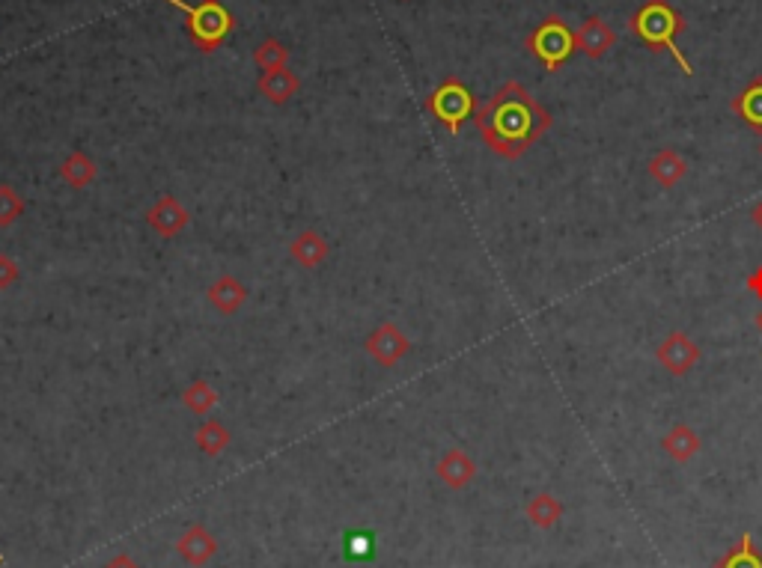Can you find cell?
Returning a JSON list of instances; mask_svg holds the SVG:
<instances>
[{
    "instance_id": "6da1fadb",
    "label": "cell",
    "mask_w": 762,
    "mask_h": 568,
    "mask_svg": "<svg viewBox=\"0 0 762 568\" xmlns=\"http://www.w3.org/2000/svg\"><path fill=\"white\" fill-rule=\"evenodd\" d=\"M474 125L483 143L504 161H518L551 125L548 114L518 81H507L483 108H477Z\"/></svg>"
},
{
    "instance_id": "7a4b0ae2",
    "label": "cell",
    "mask_w": 762,
    "mask_h": 568,
    "mask_svg": "<svg viewBox=\"0 0 762 568\" xmlns=\"http://www.w3.org/2000/svg\"><path fill=\"white\" fill-rule=\"evenodd\" d=\"M629 27H632V33H635L637 39H640L649 51H667V54L676 60V66L682 69L685 78L694 75L691 60L682 54V48H679V42H676L679 33L685 30V18H682L667 0H646L635 15H632Z\"/></svg>"
},
{
    "instance_id": "3957f363",
    "label": "cell",
    "mask_w": 762,
    "mask_h": 568,
    "mask_svg": "<svg viewBox=\"0 0 762 568\" xmlns=\"http://www.w3.org/2000/svg\"><path fill=\"white\" fill-rule=\"evenodd\" d=\"M173 9L185 12L188 18V36L191 42L203 51V54H212L236 27V18L233 12L218 3V0H203V3H188V0H167Z\"/></svg>"
},
{
    "instance_id": "277c9868",
    "label": "cell",
    "mask_w": 762,
    "mask_h": 568,
    "mask_svg": "<svg viewBox=\"0 0 762 568\" xmlns=\"http://www.w3.org/2000/svg\"><path fill=\"white\" fill-rule=\"evenodd\" d=\"M524 48L548 69V72H557L575 51V33L572 27L560 18V15H548L542 24H536L530 30V36L524 39Z\"/></svg>"
},
{
    "instance_id": "5b68a950",
    "label": "cell",
    "mask_w": 762,
    "mask_h": 568,
    "mask_svg": "<svg viewBox=\"0 0 762 568\" xmlns=\"http://www.w3.org/2000/svg\"><path fill=\"white\" fill-rule=\"evenodd\" d=\"M426 111L435 116L450 134H459L462 125L477 114V99L468 84H462L459 78H447L426 99Z\"/></svg>"
},
{
    "instance_id": "8992f818",
    "label": "cell",
    "mask_w": 762,
    "mask_h": 568,
    "mask_svg": "<svg viewBox=\"0 0 762 568\" xmlns=\"http://www.w3.org/2000/svg\"><path fill=\"white\" fill-rule=\"evenodd\" d=\"M700 357H703V351H700V345L691 340L685 331H673V334H667L661 345L655 348V360H658V366L664 369V372H670L673 378H685L697 363H700Z\"/></svg>"
},
{
    "instance_id": "52a82bcc",
    "label": "cell",
    "mask_w": 762,
    "mask_h": 568,
    "mask_svg": "<svg viewBox=\"0 0 762 568\" xmlns=\"http://www.w3.org/2000/svg\"><path fill=\"white\" fill-rule=\"evenodd\" d=\"M408 351H411V342H408V337H405L393 322L379 325V328L370 334V340H367V354H370L379 366H384V369H393Z\"/></svg>"
},
{
    "instance_id": "ba28073f",
    "label": "cell",
    "mask_w": 762,
    "mask_h": 568,
    "mask_svg": "<svg viewBox=\"0 0 762 568\" xmlns=\"http://www.w3.org/2000/svg\"><path fill=\"white\" fill-rule=\"evenodd\" d=\"M146 224L155 229L161 238H176L182 229L191 224V215H188V209H185L176 197L164 194V197H158L155 206L146 212Z\"/></svg>"
},
{
    "instance_id": "9c48e42d",
    "label": "cell",
    "mask_w": 762,
    "mask_h": 568,
    "mask_svg": "<svg viewBox=\"0 0 762 568\" xmlns=\"http://www.w3.org/2000/svg\"><path fill=\"white\" fill-rule=\"evenodd\" d=\"M176 554H179L188 566H206V563L218 554V539H215L203 524H191V527L179 536Z\"/></svg>"
},
{
    "instance_id": "30bf717a",
    "label": "cell",
    "mask_w": 762,
    "mask_h": 568,
    "mask_svg": "<svg viewBox=\"0 0 762 568\" xmlns=\"http://www.w3.org/2000/svg\"><path fill=\"white\" fill-rule=\"evenodd\" d=\"M614 42H617V33H614V30L608 27V21L599 18V15L587 18V21L575 30V45H578V51H584L590 60H602V57L614 48Z\"/></svg>"
},
{
    "instance_id": "8fae6325",
    "label": "cell",
    "mask_w": 762,
    "mask_h": 568,
    "mask_svg": "<svg viewBox=\"0 0 762 568\" xmlns=\"http://www.w3.org/2000/svg\"><path fill=\"white\" fill-rule=\"evenodd\" d=\"M435 473H438V479H441L447 488L462 491V488H468V485L477 479V461L465 453V450H447V453L441 455Z\"/></svg>"
},
{
    "instance_id": "7c38bea8",
    "label": "cell",
    "mask_w": 762,
    "mask_h": 568,
    "mask_svg": "<svg viewBox=\"0 0 762 568\" xmlns=\"http://www.w3.org/2000/svg\"><path fill=\"white\" fill-rule=\"evenodd\" d=\"M646 170H649V176H652V182H655L658 188L670 191V188H676V185L688 176V161H685L676 149H658V152L649 158Z\"/></svg>"
},
{
    "instance_id": "4fadbf2b",
    "label": "cell",
    "mask_w": 762,
    "mask_h": 568,
    "mask_svg": "<svg viewBox=\"0 0 762 568\" xmlns=\"http://www.w3.org/2000/svg\"><path fill=\"white\" fill-rule=\"evenodd\" d=\"M206 298H209V304H212L218 313L233 316V313H239V310H242V304L248 301V289H245V283H242L239 277L224 274V277H218V280L209 286Z\"/></svg>"
},
{
    "instance_id": "5bb4252c",
    "label": "cell",
    "mask_w": 762,
    "mask_h": 568,
    "mask_svg": "<svg viewBox=\"0 0 762 568\" xmlns=\"http://www.w3.org/2000/svg\"><path fill=\"white\" fill-rule=\"evenodd\" d=\"M328 253H331V247H328L325 235L316 232V229H304V232H301L298 238H292V244H289V256H292V262H298L301 268H319V265L328 259Z\"/></svg>"
},
{
    "instance_id": "9a60e30c",
    "label": "cell",
    "mask_w": 762,
    "mask_h": 568,
    "mask_svg": "<svg viewBox=\"0 0 762 568\" xmlns=\"http://www.w3.org/2000/svg\"><path fill=\"white\" fill-rule=\"evenodd\" d=\"M661 450L667 453V458H673L676 464H685V461H691L694 455L703 450V441H700V435H697L691 426L676 423V426L661 438Z\"/></svg>"
},
{
    "instance_id": "2e32d148",
    "label": "cell",
    "mask_w": 762,
    "mask_h": 568,
    "mask_svg": "<svg viewBox=\"0 0 762 568\" xmlns=\"http://www.w3.org/2000/svg\"><path fill=\"white\" fill-rule=\"evenodd\" d=\"M256 87H259V93H262L271 105H286V102L298 93L301 81H298L295 72L277 69V72H262V78H259Z\"/></svg>"
},
{
    "instance_id": "e0dca14e",
    "label": "cell",
    "mask_w": 762,
    "mask_h": 568,
    "mask_svg": "<svg viewBox=\"0 0 762 568\" xmlns=\"http://www.w3.org/2000/svg\"><path fill=\"white\" fill-rule=\"evenodd\" d=\"M733 114L739 116L751 131L762 134V75H757V78L733 99Z\"/></svg>"
},
{
    "instance_id": "ac0fdd59",
    "label": "cell",
    "mask_w": 762,
    "mask_h": 568,
    "mask_svg": "<svg viewBox=\"0 0 762 568\" xmlns=\"http://www.w3.org/2000/svg\"><path fill=\"white\" fill-rule=\"evenodd\" d=\"M96 173H99V167H96V161H93L87 152H69L66 161L60 164L63 182H66L69 188H75V191L93 185V182H96Z\"/></svg>"
},
{
    "instance_id": "d6986e66",
    "label": "cell",
    "mask_w": 762,
    "mask_h": 568,
    "mask_svg": "<svg viewBox=\"0 0 762 568\" xmlns=\"http://www.w3.org/2000/svg\"><path fill=\"white\" fill-rule=\"evenodd\" d=\"M524 515H527V521H530L533 527L551 530V527L563 518V503H560L554 494L542 491V494H536V497L524 506Z\"/></svg>"
},
{
    "instance_id": "ffe728a7",
    "label": "cell",
    "mask_w": 762,
    "mask_h": 568,
    "mask_svg": "<svg viewBox=\"0 0 762 568\" xmlns=\"http://www.w3.org/2000/svg\"><path fill=\"white\" fill-rule=\"evenodd\" d=\"M712 568H762V551L754 545L751 533H742V539L718 560Z\"/></svg>"
},
{
    "instance_id": "44dd1931",
    "label": "cell",
    "mask_w": 762,
    "mask_h": 568,
    "mask_svg": "<svg viewBox=\"0 0 762 568\" xmlns=\"http://www.w3.org/2000/svg\"><path fill=\"white\" fill-rule=\"evenodd\" d=\"M230 441H233L230 429H224V423H218V420H203V426L194 432V444L209 458H218L230 447Z\"/></svg>"
},
{
    "instance_id": "7402d4cb",
    "label": "cell",
    "mask_w": 762,
    "mask_h": 568,
    "mask_svg": "<svg viewBox=\"0 0 762 568\" xmlns=\"http://www.w3.org/2000/svg\"><path fill=\"white\" fill-rule=\"evenodd\" d=\"M182 402H185V408H188L191 414L206 417V414L218 405V393H215V387H212L209 381L200 378V381H191V384L185 387Z\"/></svg>"
},
{
    "instance_id": "603a6c76",
    "label": "cell",
    "mask_w": 762,
    "mask_h": 568,
    "mask_svg": "<svg viewBox=\"0 0 762 568\" xmlns=\"http://www.w3.org/2000/svg\"><path fill=\"white\" fill-rule=\"evenodd\" d=\"M254 63L262 72L286 69V63H289V48H286L280 39H265V42H259V48L254 51Z\"/></svg>"
},
{
    "instance_id": "cb8c5ba5",
    "label": "cell",
    "mask_w": 762,
    "mask_h": 568,
    "mask_svg": "<svg viewBox=\"0 0 762 568\" xmlns=\"http://www.w3.org/2000/svg\"><path fill=\"white\" fill-rule=\"evenodd\" d=\"M24 200L12 185H0V227H12L24 215Z\"/></svg>"
},
{
    "instance_id": "d4e9b609",
    "label": "cell",
    "mask_w": 762,
    "mask_h": 568,
    "mask_svg": "<svg viewBox=\"0 0 762 568\" xmlns=\"http://www.w3.org/2000/svg\"><path fill=\"white\" fill-rule=\"evenodd\" d=\"M346 557L352 560H367L373 557V536L370 533H352L346 539Z\"/></svg>"
},
{
    "instance_id": "484cf974",
    "label": "cell",
    "mask_w": 762,
    "mask_h": 568,
    "mask_svg": "<svg viewBox=\"0 0 762 568\" xmlns=\"http://www.w3.org/2000/svg\"><path fill=\"white\" fill-rule=\"evenodd\" d=\"M18 277H21L18 262L12 256H6V253H0V289H9Z\"/></svg>"
},
{
    "instance_id": "4316f807",
    "label": "cell",
    "mask_w": 762,
    "mask_h": 568,
    "mask_svg": "<svg viewBox=\"0 0 762 568\" xmlns=\"http://www.w3.org/2000/svg\"><path fill=\"white\" fill-rule=\"evenodd\" d=\"M745 286H748V292H751L754 298H760V301H762V265H760V268H754V271L748 274Z\"/></svg>"
},
{
    "instance_id": "83f0119b",
    "label": "cell",
    "mask_w": 762,
    "mask_h": 568,
    "mask_svg": "<svg viewBox=\"0 0 762 568\" xmlns=\"http://www.w3.org/2000/svg\"><path fill=\"white\" fill-rule=\"evenodd\" d=\"M105 568H140V566H137L128 554H117L114 560H108V566Z\"/></svg>"
},
{
    "instance_id": "f1b7e54d",
    "label": "cell",
    "mask_w": 762,
    "mask_h": 568,
    "mask_svg": "<svg viewBox=\"0 0 762 568\" xmlns=\"http://www.w3.org/2000/svg\"><path fill=\"white\" fill-rule=\"evenodd\" d=\"M751 221H754V227L762 229V203L754 206V212H751Z\"/></svg>"
},
{
    "instance_id": "f546056e",
    "label": "cell",
    "mask_w": 762,
    "mask_h": 568,
    "mask_svg": "<svg viewBox=\"0 0 762 568\" xmlns=\"http://www.w3.org/2000/svg\"><path fill=\"white\" fill-rule=\"evenodd\" d=\"M757 328H760V331H762V313H760V316H757Z\"/></svg>"
},
{
    "instance_id": "4dcf8cb0",
    "label": "cell",
    "mask_w": 762,
    "mask_h": 568,
    "mask_svg": "<svg viewBox=\"0 0 762 568\" xmlns=\"http://www.w3.org/2000/svg\"><path fill=\"white\" fill-rule=\"evenodd\" d=\"M0 566H3V554H0Z\"/></svg>"
},
{
    "instance_id": "1f68e13d",
    "label": "cell",
    "mask_w": 762,
    "mask_h": 568,
    "mask_svg": "<svg viewBox=\"0 0 762 568\" xmlns=\"http://www.w3.org/2000/svg\"><path fill=\"white\" fill-rule=\"evenodd\" d=\"M760 152H762V146H760Z\"/></svg>"
}]
</instances>
